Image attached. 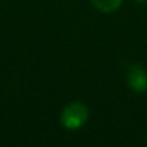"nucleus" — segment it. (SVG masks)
Wrapping results in <instances>:
<instances>
[{"mask_svg":"<svg viewBox=\"0 0 147 147\" xmlns=\"http://www.w3.org/2000/svg\"><path fill=\"white\" fill-rule=\"evenodd\" d=\"M90 111L82 102H71L61 113V124L68 130H78L88 120Z\"/></svg>","mask_w":147,"mask_h":147,"instance_id":"1","label":"nucleus"},{"mask_svg":"<svg viewBox=\"0 0 147 147\" xmlns=\"http://www.w3.org/2000/svg\"><path fill=\"white\" fill-rule=\"evenodd\" d=\"M127 81H128L130 88L134 92H144L147 90V72H146V69L138 63L131 65L128 72H127Z\"/></svg>","mask_w":147,"mask_h":147,"instance_id":"2","label":"nucleus"},{"mask_svg":"<svg viewBox=\"0 0 147 147\" xmlns=\"http://www.w3.org/2000/svg\"><path fill=\"white\" fill-rule=\"evenodd\" d=\"M91 2L97 10L102 13H111V12H115L121 6L123 0H91Z\"/></svg>","mask_w":147,"mask_h":147,"instance_id":"3","label":"nucleus"},{"mask_svg":"<svg viewBox=\"0 0 147 147\" xmlns=\"http://www.w3.org/2000/svg\"><path fill=\"white\" fill-rule=\"evenodd\" d=\"M136 2H138V3H143V2H146V0H136Z\"/></svg>","mask_w":147,"mask_h":147,"instance_id":"4","label":"nucleus"},{"mask_svg":"<svg viewBox=\"0 0 147 147\" xmlns=\"http://www.w3.org/2000/svg\"><path fill=\"white\" fill-rule=\"evenodd\" d=\"M146 143H147V140H146Z\"/></svg>","mask_w":147,"mask_h":147,"instance_id":"5","label":"nucleus"}]
</instances>
